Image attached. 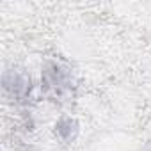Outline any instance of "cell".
I'll use <instances>...</instances> for the list:
<instances>
[{
	"mask_svg": "<svg viewBox=\"0 0 151 151\" xmlns=\"http://www.w3.org/2000/svg\"><path fill=\"white\" fill-rule=\"evenodd\" d=\"M39 87L46 96L55 100L71 94L75 89L73 68L57 57L45 59L39 66Z\"/></svg>",
	"mask_w": 151,
	"mask_h": 151,
	"instance_id": "6da1fadb",
	"label": "cell"
},
{
	"mask_svg": "<svg viewBox=\"0 0 151 151\" xmlns=\"http://www.w3.org/2000/svg\"><path fill=\"white\" fill-rule=\"evenodd\" d=\"M2 89L13 100H25L32 91V78L23 68L9 66L2 73Z\"/></svg>",
	"mask_w": 151,
	"mask_h": 151,
	"instance_id": "7a4b0ae2",
	"label": "cell"
},
{
	"mask_svg": "<svg viewBox=\"0 0 151 151\" xmlns=\"http://www.w3.org/2000/svg\"><path fill=\"white\" fill-rule=\"evenodd\" d=\"M80 130H82L80 121L75 117V116H71V114L59 116L53 121V124H52L53 137L60 144H64V146H71V144L77 142V139L80 137Z\"/></svg>",
	"mask_w": 151,
	"mask_h": 151,
	"instance_id": "3957f363",
	"label": "cell"
}]
</instances>
